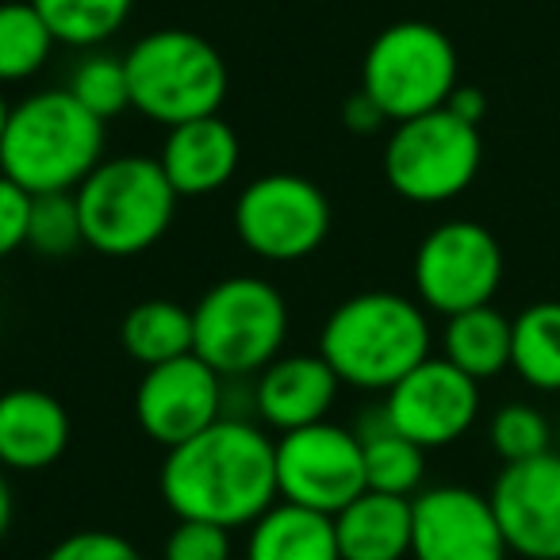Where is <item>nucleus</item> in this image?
<instances>
[{
  "mask_svg": "<svg viewBox=\"0 0 560 560\" xmlns=\"http://www.w3.org/2000/svg\"><path fill=\"white\" fill-rule=\"evenodd\" d=\"M549 422L541 411L526 404H506L491 419V450L506 460V465H518V460L541 457L549 453Z\"/></svg>",
  "mask_w": 560,
  "mask_h": 560,
  "instance_id": "obj_29",
  "label": "nucleus"
},
{
  "mask_svg": "<svg viewBox=\"0 0 560 560\" xmlns=\"http://www.w3.org/2000/svg\"><path fill=\"white\" fill-rule=\"evenodd\" d=\"M238 162L242 142L223 116H203L170 127L162 154H158V165L180 200H196V196L226 188L238 173Z\"/></svg>",
  "mask_w": 560,
  "mask_h": 560,
  "instance_id": "obj_17",
  "label": "nucleus"
},
{
  "mask_svg": "<svg viewBox=\"0 0 560 560\" xmlns=\"http://www.w3.org/2000/svg\"><path fill=\"white\" fill-rule=\"evenodd\" d=\"M4 124H9V104H4V96H0V135H4Z\"/></svg>",
  "mask_w": 560,
  "mask_h": 560,
  "instance_id": "obj_36",
  "label": "nucleus"
},
{
  "mask_svg": "<svg viewBox=\"0 0 560 560\" xmlns=\"http://www.w3.org/2000/svg\"><path fill=\"white\" fill-rule=\"evenodd\" d=\"M289 338V304L261 277H226L192 307V353L223 381L261 373Z\"/></svg>",
  "mask_w": 560,
  "mask_h": 560,
  "instance_id": "obj_6",
  "label": "nucleus"
},
{
  "mask_svg": "<svg viewBox=\"0 0 560 560\" xmlns=\"http://www.w3.org/2000/svg\"><path fill=\"white\" fill-rule=\"evenodd\" d=\"M55 47V32L32 0L0 4V85H20V81L35 78L50 62Z\"/></svg>",
  "mask_w": 560,
  "mask_h": 560,
  "instance_id": "obj_25",
  "label": "nucleus"
},
{
  "mask_svg": "<svg viewBox=\"0 0 560 560\" xmlns=\"http://www.w3.org/2000/svg\"><path fill=\"white\" fill-rule=\"evenodd\" d=\"M361 450H365V488L384 495H419L422 476H427V450L404 438L388 422V415L373 411L358 427Z\"/></svg>",
  "mask_w": 560,
  "mask_h": 560,
  "instance_id": "obj_22",
  "label": "nucleus"
},
{
  "mask_svg": "<svg viewBox=\"0 0 560 560\" xmlns=\"http://www.w3.org/2000/svg\"><path fill=\"white\" fill-rule=\"evenodd\" d=\"M319 353L350 388L388 392L430 358L427 307L399 292H358L327 315Z\"/></svg>",
  "mask_w": 560,
  "mask_h": 560,
  "instance_id": "obj_2",
  "label": "nucleus"
},
{
  "mask_svg": "<svg viewBox=\"0 0 560 560\" xmlns=\"http://www.w3.org/2000/svg\"><path fill=\"white\" fill-rule=\"evenodd\" d=\"M488 499L506 549L526 560H560V453L503 465Z\"/></svg>",
  "mask_w": 560,
  "mask_h": 560,
  "instance_id": "obj_15",
  "label": "nucleus"
},
{
  "mask_svg": "<svg viewBox=\"0 0 560 560\" xmlns=\"http://www.w3.org/2000/svg\"><path fill=\"white\" fill-rule=\"evenodd\" d=\"M162 560H231V529L200 518H177Z\"/></svg>",
  "mask_w": 560,
  "mask_h": 560,
  "instance_id": "obj_30",
  "label": "nucleus"
},
{
  "mask_svg": "<svg viewBox=\"0 0 560 560\" xmlns=\"http://www.w3.org/2000/svg\"><path fill=\"white\" fill-rule=\"evenodd\" d=\"M272 450H277V495L284 503L335 518L361 491H369L358 430L323 419L280 434Z\"/></svg>",
  "mask_w": 560,
  "mask_h": 560,
  "instance_id": "obj_11",
  "label": "nucleus"
},
{
  "mask_svg": "<svg viewBox=\"0 0 560 560\" xmlns=\"http://www.w3.org/2000/svg\"><path fill=\"white\" fill-rule=\"evenodd\" d=\"M342 381L327 365L323 353H292L277 358L257 373L254 384V411L261 415L265 427L277 434L323 422L335 407Z\"/></svg>",
  "mask_w": 560,
  "mask_h": 560,
  "instance_id": "obj_16",
  "label": "nucleus"
},
{
  "mask_svg": "<svg viewBox=\"0 0 560 560\" xmlns=\"http://www.w3.org/2000/svg\"><path fill=\"white\" fill-rule=\"evenodd\" d=\"M131 108L162 127L219 116L226 101V62L203 35L162 27L124 55Z\"/></svg>",
  "mask_w": 560,
  "mask_h": 560,
  "instance_id": "obj_5",
  "label": "nucleus"
},
{
  "mask_svg": "<svg viewBox=\"0 0 560 560\" xmlns=\"http://www.w3.org/2000/svg\"><path fill=\"white\" fill-rule=\"evenodd\" d=\"M342 124L350 127L353 135H376L381 127H388L392 119L384 116V108L365 93V89H358V93L342 104Z\"/></svg>",
  "mask_w": 560,
  "mask_h": 560,
  "instance_id": "obj_33",
  "label": "nucleus"
},
{
  "mask_svg": "<svg viewBox=\"0 0 560 560\" xmlns=\"http://www.w3.org/2000/svg\"><path fill=\"white\" fill-rule=\"evenodd\" d=\"M342 560H404L411 557V499L361 491L335 514Z\"/></svg>",
  "mask_w": 560,
  "mask_h": 560,
  "instance_id": "obj_19",
  "label": "nucleus"
},
{
  "mask_svg": "<svg viewBox=\"0 0 560 560\" xmlns=\"http://www.w3.org/2000/svg\"><path fill=\"white\" fill-rule=\"evenodd\" d=\"M445 108L453 112V116H460L465 124H483V116H488V96L480 93V89L472 85H457L453 89V96L445 101Z\"/></svg>",
  "mask_w": 560,
  "mask_h": 560,
  "instance_id": "obj_34",
  "label": "nucleus"
},
{
  "mask_svg": "<svg viewBox=\"0 0 560 560\" xmlns=\"http://www.w3.org/2000/svg\"><path fill=\"white\" fill-rule=\"evenodd\" d=\"M234 231L254 257L272 265L304 261L330 234V200L300 173H265L234 200Z\"/></svg>",
  "mask_w": 560,
  "mask_h": 560,
  "instance_id": "obj_9",
  "label": "nucleus"
},
{
  "mask_svg": "<svg viewBox=\"0 0 560 560\" xmlns=\"http://www.w3.org/2000/svg\"><path fill=\"white\" fill-rule=\"evenodd\" d=\"M119 342L142 369L185 358L192 353V307L173 300H142L119 323Z\"/></svg>",
  "mask_w": 560,
  "mask_h": 560,
  "instance_id": "obj_23",
  "label": "nucleus"
},
{
  "mask_svg": "<svg viewBox=\"0 0 560 560\" xmlns=\"http://www.w3.org/2000/svg\"><path fill=\"white\" fill-rule=\"evenodd\" d=\"M70 96L85 104L96 119L108 124L112 116L131 108V89H127V66L119 55H104V50H89L70 73Z\"/></svg>",
  "mask_w": 560,
  "mask_h": 560,
  "instance_id": "obj_27",
  "label": "nucleus"
},
{
  "mask_svg": "<svg viewBox=\"0 0 560 560\" xmlns=\"http://www.w3.org/2000/svg\"><path fill=\"white\" fill-rule=\"evenodd\" d=\"M73 196H78L85 246L104 257H139L158 246L180 200L158 158L147 154L104 158Z\"/></svg>",
  "mask_w": 560,
  "mask_h": 560,
  "instance_id": "obj_4",
  "label": "nucleus"
},
{
  "mask_svg": "<svg viewBox=\"0 0 560 560\" xmlns=\"http://www.w3.org/2000/svg\"><path fill=\"white\" fill-rule=\"evenodd\" d=\"M70 415L43 388H12L0 396V468L43 472L58 465L70 445Z\"/></svg>",
  "mask_w": 560,
  "mask_h": 560,
  "instance_id": "obj_18",
  "label": "nucleus"
},
{
  "mask_svg": "<svg viewBox=\"0 0 560 560\" xmlns=\"http://www.w3.org/2000/svg\"><path fill=\"white\" fill-rule=\"evenodd\" d=\"M457 85V50L450 35L427 20H399L384 27L361 62V89L392 124L445 108Z\"/></svg>",
  "mask_w": 560,
  "mask_h": 560,
  "instance_id": "obj_7",
  "label": "nucleus"
},
{
  "mask_svg": "<svg viewBox=\"0 0 560 560\" xmlns=\"http://www.w3.org/2000/svg\"><path fill=\"white\" fill-rule=\"evenodd\" d=\"M162 499L177 518L215 526H254L277 503V450L261 427L219 419L188 442L165 450Z\"/></svg>",
  "mask_w": 560,
  "mask_h": 560,
  "instance_id": "obj_1",
  "label": "nucleus"
},
{
  "mask_svg": "<svg viewBox=\"0 0 560 560\" xmlns=\"http://www.w3.org/2000/svg\"><path fill=\"white\" fill-rule=\"evenodd\" d=\"M480 162V127L465 124L450 108H434L392 127L384 147V180L404 200L434 208L457 200L476 180Z\"/></svg>",
  "mask_w": 560,
  "mask_h": 560,
  "instance_id": "obj_8",
  "label": "nucleus"
},
{
  "mask_svg": "<svg viewBox=\"0 0 560 560\" xmlns=\"http://www.w3.org/2000/svg\"><path fill=\"white\" fill-rule=\"evenodd\" d=\"M511 369L537 392H560V304L541 300L511 319Z\"/></svg>",
  "mask_w": 560,
  "mask_h": 560,
  "instance_id": "obj_24",
  "label": "nucleus"
},
{
  "mask_svg": "<svg viewBox=\"0 0 560 560\" xmlns=\"http://www.w3.org/2000/svg\"><path fill=\"white\" fill-rule=\"evenodd\" d=\"M246 560H342L335 518L277 499L249 526Z\"/></svg>",
  "mask_w": 560,
  "mask_h": 560,
  "instance_id": "obj_20",
  "label": "nucleus"
},
{
  "mask_svg": "<svg viewBox=\"0 0 560 560\" xmlns=\"http://www.w3.org/2000/svg\"><path fill=\"white\" fill-rule=\"evenodd\" d=\"M62 47L93 50L131 20L135 0H32Z\"/></svg>",
  "mask_w": 560,
  "mask_h": 560,
  "instance_id": "obj_26",
  "label": "nucleus"
},
{
  "mask_svg": "<svg viewBox=\"0 0 560 560\" xmlns=\"http://www.w3.org/2000/svg\"><path fill=\"white\" fill-rule=\"evenodd\" d=\"M491 499L460 483L427 488L411 499L415 560H506Z\"/></svg>",
  "mask_w": 560,
  "mask_h": 560,
  "instance_id": "obj_14",
  "label": "nucleus"
},
{
  "mask_svg": "<svg viewBox=\"0 0 560 560\" xmlns=\"http://www.w3.org/2000/svg\"><path fill=\"white\" fill-rule=\"evenodd\" d=\"M223 376L196 353H185L142 373L135 388V419L150 442L173 450L223 419Z\"/></svg>",
  "mask_w": 560,
  "mask_h": 560,
  "instance_id": "obj_13",
  "label": "nucleus"
},
{
  "mask_svg": "<svg viewBox=\"0 0 560 560\" xmlns=\"http://www.w3.org/2000/svg\"><path fill=\"white\" fill-rule=\"evenodd\" d=\"M27 246L43 257H70L85 246L81 211L73 192L32 196V219H27Z\"/></svg>",
  "mask_w": 560,
  "mask_h": 560,
  "instance_id": "obj_28",
  "label": "nucleus"
},
{
  "mask_svg": "<svg viewBox=\"0 0 560 560\" xmlns=\"http://www.w3.org/2000/svg\"><path fill=\"white\" fill-rule=\"evenodd\" d=\"M384 415L422 450H442L465 438L480 415V384L453 361L427 358L396 388L384 392Z\"/></svg>",
  "mask_w": 560,
  "mask_h": 560,
  "instance_id": "obj_12",
  "label": "nucleus"
},
{
  "mask_svg": "<svg viewBox=\"0 0 560 560\" xmlns=\"http://www.w3.org/2000/svg\"><path fill=\"white\" fill-rule=\"evenodd\" d=\"M442 350V358L453 361L476 384L491 381L503 369H511V319L503 312H495L491 304L450 315L445 319Z\"/></svg>",
  "mask_w": 560,
  "mask_h": 560,
  "instance_id": "obj_21",
  "label": "nucleus"
},
{
  "mask_svg": "<svg viewBox=\"0 0 560 560\" xmlns=\"http://www.w3.org/2000/svg\"><path fill=\"white\" fill-rule=\"evenodd\" d=\"M12 526V488H9V472L0 468V541Z\"/></svg>",
  "mask_w": 560,
  "mask_h": 560,
  "instance_id": "obj_35",
  "label": "nucleus"
},
{
  "mask_svg": "<svg viewBox=\"0 0 560 560\" xmlns=\"http://www.w3.org/2000/svg\"><path fill=\"white\" fill-rule=\"evenodd\" d=\"M27 219H32V192L0 173V261L27 246Z\"/></svg>",
  "mask_w": 560,
  "mask_h": 560,
  "instance_id": "obj_32",
  "label": "nucleus"
},
{
  "mask_svg": "<svg viewBox=\"0 0 560 560\" xmlns=\"http://www.w3.org/2000/svg\"><path fill=\"white\" fill-rule=\"evenodd\" d=\"M411 277L419 304L450 319L491 304L503 280V249L488 226L450 219L419 242Z\"/></svg>",
  "mask_w": 560,
  "mask_h": 560,
  "instance_id": "obj_10",
  "label": "nucleus"
},
{
  "mask_svg": "<svg viewBox=\"0 0 560 560\" xmlns=\"http://www.w3.org/2000/svg\"><path fill=\"white\" fill-rule=\"evenodd\" d=\"M43 560H142V552L112 529H78L62 537Z\"/></svg>",
  "mask_w": 560,
  "mask_h": 560,
  "instance_id": "obj_31",
  "label": "nucleus"
},
{
  "mask_svg": "<svg viewBox=\"0 0 560 560\" xmlns=\"http://www.w3.org/2000/svg\"><path fill=\"white\" fill-rule=\"evenodd\" d=\"M104 162V119L70 96V89H43L9 108L0 135V173L24 192H78Z\"/></svg>",
  "mask_w": 560,
  "mask_h": 560,
  "instance_id": "obj_3",
  "label": "nucleus"
}]
</instances>
